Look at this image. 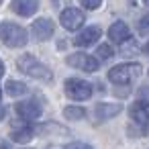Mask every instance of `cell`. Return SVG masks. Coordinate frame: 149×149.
Segmentation results:
<instances>
[{"mask_svg": "<svg viewBox=\"0 0 149 149\" xmlns=\"http://www.w3.org/2000/svg\"><path fill=\"white\" fill-rule=\"evenodd\" d=\"M100 35H102V31H100L98 27H86L82 33L76 35L74 45H76V47H88V45L96 43V41L100 39Z\"/></svg>", "mask_w": 149, "mask_h": 149, "instance_id": "cell-10", "label": "cell"}, {"mask_svg": "<svg viewBox=\"0 0 149 149\" xmlns=\"http://www.w3.org/2000/svg\"><path fill=\"white\" fill-rule=\"evenodd\" d=\"M108 37H110V41H112V43L123 45V43H127V41L131 39V31H129L127 23L116 21V23H112V25H110V29H108Z\"/></svg>", "mask_w": 149, "mask_h": 149, "instance_id": "cell-9", "label": "cell"}, {"mask_svg": "<svg viewBox=\"0 0 149 149\" xmlns=\"http://www.w3.org/2000/svg\"><path fill=\"white\" fill-rule=\"evenodd\" d=\"M80 4H82L86 10H96V8L102 4V0H80Z\"/></svg>", "mask_w": 149, "mask_h": 149, "instance_id": "cell-19", "label": "cell"}, {"mask_svg": "<svg viewBox=\"0 0 149 149\" xmlns=\"http://www.w3.org/2000/svg\"><path fill=\"white\" fill-rule=\"evenodd\" d=\"M0 39L6 47H25L29 37H27V31L21 27V25H15V23H2L0 25Z\"/></svg>", "mask_w": 149, "mask_h": 149, "instance_id": "cell-2", "label": "cell"}, {"mask_svg": "<svg viewBox=\"0 0 149 149\" xmlns=\"http://www.w3.org/2000/svg\"><path fill=\"white\" fill-rule=\"evenodd\" d=\"M0 100H2V90H0Z\"/></svg>", "mask_w": 149, "mask_h": 149, "instance_id": "cell-24", "label": "cell"}, {"mask_svg": "<svg viewBox=\"0 0 149 149\" xmlns=\"http://www.w3.org/2000/svg\"><path fill=\"white\" fill-rule=\"evenodd\" d=\"M65 96L72 100H88L92 96V84L80 78H68L65 80Z\"/></svg>", "mask_w": 149, "mask_h": 149, "instance_id": "cell-4", "label": "cell"}, {"mask_svg": "<svg viewBox=\"0 0 149 149\" xmlns=\"http://www.w3.org/2000/svg\"><path fill=\"white\" fill-rule=\"evenodd\" d=\"M4 90H6V94L8 96H25L27 92H29V88H27V84H23V82H19V80H8L6 82V86H4Z\"/></svg>", "mask_w": 149, "mask_h": 149, "instance_id": "cell-15", "label": "cell"}, {"mask_svg": "<svg viewBox=\"0 0 149 149\" xmlns=\"http://www.w3.org/2000/svg\"><path fill=\"white\" fill-rule=\"evenodd\" d=\"M2 76H4V63L0 61V78H2Z\"/></svg>", "mask_w": 149, "mask_h": 149, "instance_id": "cell-22", "label": "cell"}, {"mask_svg": "<svg viewBox=\"0 0 149 149\" xmlns=\"http://www.w3.org/2000/svg\"><path fill=\"white\" fill-rule=\"evenodd\" d=\"M112 47L110 45H106V43H102V45H98V49H96V55H98V59H110L112 57Z\"/></svg>", "mask_w": 149, "mask_h": 149, "instance_id": "cell-18", "label": "cell"}, {"mask_svg": "<svg viewBox=\"0 0 149 149\" xmlns=\"http://www.w3.org/2000/svg\"><path fill=\"white\" fill-rule=\"evenodd\" d=\"M123 110V104H98L96 106V118L98 120H106V118H112V116H116L118 112Z\"/></svg>", "mask_w": 149, "mask_h": 149, "instance_id": "cell-14", "label": "cell"}, {"mask_svg": "<svg viewBox=\"0 0 149 149\" xmlns=\"http://www.w3.org/2000/svg\"><path fill=\"white\" fill-rule=\"evenodd\" d=\"M17 65L21 72H25L27 76L35 78V80H43V82H51L53 80V74L47 65H43L41 61H37L31 53H25L17 59Z\"/></svg>", "mask_w": 149, "mask_h": 149, "instance_id": "cell-1", "label": "cell"}, {"mask_svg": "<svg viewBox=\"0 0 149 149\" xmlns=\"http://www.w3.org/2000/svg\"><path fill=\"white\" fill-rule=\"evenodd\" d=\"M15 110H17V114H19L21 118H25V120H35V118L41 116L43 106H41L37 100H25V102L15 104Z\"/></svg>", "mask_w": 149, "mask_h": 149, "instance_id": "cell-7", "label": "cell"}, {"mask_svg": "<svg viewBox=\"0 0 149 149\" xmlns=\"http://www.w3.org/2000/svg\"><path fill=\"white\" fill-rule=\"evenodd\" d=\"M59 23L68 31H78L84 25V13L80 8H65L59 17Z\"/></svg>", "mask_w": 149, "mask_h": 149, "instance_id": "cell-6", "label": "cell"}, {"mask_svg": "<svg viewBox=\"0 0 149 149\" xmlns=\"http://www.w3.org/2000/svg\"><path fill=\"white\" fill-rule=\"evenodd\" d=\"M68 65H72V68H78V70H82V72H96L98 70V59L96 57H92V55H86V53H72V55H68Z\"/></svg>", "mask_w": 149, "mask_h": 149, "instance_id": "cell-5", "label": "cell"}, {"mask_svg": "<svg viewBox=\"0 0 149 149\" xmlns=\"http://www.w3.org/2000/svg\"><path fill=\"white\" fill-rule=\"evenodd\" d=\"M31 31H33V35H35L37 41H47V39H51V35L55 33V25H53L51 19H37V21L33 23Z\"/></svg>", "mask_w": 149, "mask_h": 149, "instance_id": "cell-8", "label": "cell"}, {"mask_svg": "<svg viewBox=\"0 0 149 149\" xmlns=\"http://www.w3.org/2000/svg\"><path fill=\"white\" fill-rule=\"evenodd\" d=\"M143 72V65L141 63H118L114 65L110 72H108V80L112 84H118V86H127L131 84L135 78H139Z\"/></svg>", "mask_w": 149, "mask_h": 149, "instance_id": "cell-3", "label": "cell"}, {"mask_svg": "<svg viewBox=\"0 0 149 149\" xmlns=\"http://www.w3.org/2000/svg\"><path fill=\"white\" fill-rule=\"evenodd\" d=\"M65 149H92L90 145H86V143H80V141H76V143H70Z\"/></svg>", "mask_w": 149, "mask_h": 149, "instance_id": "cell-20", "label": "cell"}, {"mask_svg": "<svg viewBox=\"0 0 149 149\" xmlns=\"http://www.w3.org/2000/svg\"><path fill=\"white\" fill-rule=\"evenodd\" d=\"M37 133H59V135H68V129L61 125H53V123H45L41 127H37Z\"/></svg>", "mask_w": 149, "mask_h": 149, "instance_id": "cell-17", "label": "cell"}, {"mask_svg": "<svg viewBox=\"0 0 149 149\" xmlns=\"http://www.w3.org/2000/svg\"><path fill=\"white\" fill-rule=\"evenodd\" d=\"M63 116L68 120H82L86 116V110L82 106H68V108H63Z\"/></svg>", "mask_w": 149, "mask_h": 149, "instance_id": "cell-16", "label": "cell"}, {"mask_svg": "<svg viewBox=\"0 0 149 149\" xmlns=\"http://www.w3.org/2000/svg\"><path fill=\"white\" fill-rule=\"evenodd\" d=\"M33 135H35V129L27 123H21V125L15 123L13 129H10V139L15 143H29L33 139Z\"/></svg>", "mask_w": 149, "mask_h": 149, "instance_id": "cell-11", "label": "cell"}, {"mask_svg": "<svg viewBox=\"0 0 149 149\" xmlns=\"http://www.w3.org/2000/svg\"><path fill=\"white\" fill-rule=\"evenodd\" d=\"M139 33H141L143 37L147 35V17H143V19L139 21Z\"/></svg>", "mask_w": 149, "mask_h": 149, "instance_id": "cell-21", "label": "cell"}, {"mask_svg": "<svg viewBox=\"0 0 149 149\" xmlns=\"http://www.w3.org/2000/svg\"><path fill=\"white\" fill-rule=\"evenodd\" d=\"M53 2H55V4H61V2H63V0H53Z\"/></svg>", "mask_w": 149, "mask_h": 149, "instance_id": "cell-23", "label": "cell"}, {"mask_svg": "<svg viewBox=\"0 0 149 149\" xmlns=\"http://www.w3.org/2000/svg\"><path fill=\"white\" fill-rule=\"evenodd\" d=\"M131 116H133V120H135L137 125L145 127V125H147V118H149V108H147V102H145V100L135 102V104L131 106Z\"/></svg>", "mask_w": 149, "mask_h": 149, "instance_id": "cell-13", "label": "cell"}, {"mask_svg": "<svg viewBox=\"0 0 149 149\" xmlns=\"http://www.w3.org/2000/svg\"><path fill=\"white\" fill-rule=\"evenodd\" d=\"M10 6L21 17H33L39 8V0H13Z\"/></svg>", "mask_w": 149, "mask_h": 149, "instance_id": "cell-12", "label": "cell"}]
</instances>
